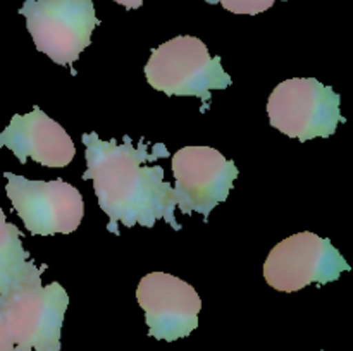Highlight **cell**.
<instances>
[{
	"label": "cell",
	"mask_w": 353,
	"mask_h": 351,
	"mask_svg": "<svg viewBox=\"0 0 353 351\" xmlns=\"http://www.w3.org/2000/svg\"><path fill=\"white\" fill-rule=\"evenodd\" d=\"M69 296L59 282L33 284L0 295V312L17 348L61 351Z\"/></svg>",
	"instance_id": "cell-5"
},
{
	"label": "cell",
	"mask_w": 353,
	"mask_h": 351,
	"mask_svg": "<svg viewBox=\"0 0 353 351\" xmlns=\"http://www.w3.org/2000/svg\"><path fill=\"white\" fill-rule=\"evenodd\" d=\"M19 14L38 50L59 65L74 64L100 24L93 0H26Z\"/></svg>",
	"instance_id": "cell-4"
},
{
	"label": "cell",
	"mask_w": 353,
	"mask_h": 351,
	"mask_svg": "<svg viewBox=\"0 0 353 351\" xmlns=\"http://www.w3.org/2000/svg\"><path fill=\"white\" fill-rule=\"evenodd\" d=\"M348 270L350 265L331 240L309 231L293 234L276 244L264 264L268 284L283 292L299 291L312 282L327 284Z\"/></svg>",
	"instance_id": "cell-6"
},
{
	"label": "cell",
	"mask_w": 353,
	"mask_h": 351,
	"mask_svg": "<svg viewBox=\"0 0 353 351\" xmlns=\"http://www.w3.org/2000/svg\"><path fill=\"white\" fill-rule=\"evenodd\" d=\"M81 140L88 165L83 179L93 181L100 209L109 217L107 229L110 233L119 234V222L126 227L134 224L154 227L159 219L171 224L174 231H181L183 226L174 215V189L164 181V169L145 164L168 158L165 145L148 148V143L140 140L133 147L130 136L117 143L116 140H100L97 133L83 134Z\"/></svg>",
	"instance_id": "cell-1"
},
{
	"label": "cell",
	"mask_w": 353,
	"mask_h": 351,
	"mask_svg": "<svg viewBox=\"0 0 353 351\" xmlns=\"http://www.w3.org/2000/svg\"><path fill=\"white\" fill-rule=\"evenodd\" d=\"M341 96L314 78H293L279 83L268 100L272 127L290 138L309 141L330 138L343 123Z\"/></svg>",
	"instance_id": "cell-3"
},
{
	"label": "cell",
	"mask_w": 353,
	"mask_h": 351,
	"mask_svg": "<svg viewBox=\"0 0 353 351\" xmlns=\"http://www.w3.org/2000/svg\"><path fill=\"white\" fill-rule=\"evenodd\" d=\"M172 174L176 206L186 215L202 213L207 222L210 212L230 196L238 169L216 148L185 147L172 157Z\"/></svg>",
	"instance_id": "cell-8"
},
{
	"label": "cell",
	"mask_w": 353,
	"mask_h": 351,
	"mask_svg": "<svg viewBox=\"0 0 353 351\" xmlns=\"http://www.w3.org/2000/svg\"><path fill=\"white\" fill-rule=\"evenodd\" d=\"M45 268L47 265L37 267L31 260V255L23 248L21 231L7 222L6 213L0 209V295L40 284Z\"/></svg>",
	"instance_id": "cell-11"
},
{
	"label": "cell",
	"mask_w": 353,
	"mask_h": 351,
	"mask_svg": "<svg viewBox=\"0 0 353 351\" xmlns=\"http://www.w3.org/2000/svg\"><path fill=\"white\" fill-rule=\"evenodd\" d=\"M14 351H31V350H24V348H14Z\"/></svg>",
	"instance_id": "cell-15"
},
{
	"label": "cell",
	"mask_w": 353,
	"mask_h": 351,
	"mask_svg": "<svg viewBox=\"0 0 353 351\" xmlns=\"http://www.w3.org/2000/svg\"><path fill=\"white\" fill-rule=\"evenodd\" d=\"M207 3H221L226 10L233 14H248V16H255V14L265 12L274 6L276 0H205Z\"/></svg>",
	"instance_id": "cell-12"
},
{
	"label": "cell",
	"mask_w": 353,
	"mask_h": 351,
	"mask_svg": "<svg viewBox=\"0 0 353 351\" xmlns=\"http://www.w3.org/2000/svg\"><path fill=\"white\" fill-rule=\"evenodd\" d=\"M137 299L145 312L148 334L155 339L172 343L190 336L199 327L202 299L183 279L152 272L138 284Z\"/></svg>",
	"instance_id": "cell-9"
},
{
	"label": "cell",
	"mask_w": 353,
	"mask_h": 351,
	"mask_svg": "<svg viewBox=\"0 0 353 351\" xmlns=\"http://www.w3.org/2000/svg\"><path fill=\"white\" fill-rule=\"evenodd\" d=\"M145 76L152 88L169 96H199L205 109L212 89H224L233 83L221 57H212L207 45L195 36H176L154 48Z\"/></svg>",
	"instance_id": "cell-2"
},
{
	"label": "cell",
	"mask_w": 353,
	"mask_h": 351,
	"mask_svg": "<svg viewBox=\"0 0 353 351\" xmlns=\"http://www.w3.org/2000/svg\"><path fill=\"white\" fill-rule=\"evenodd\" d=\"M114 2L121 3V6H124L126 9H138V7H141V3H143V0H114Z\"/></svg>",
	"instance_id": "cell-14"
},
{
	"label": "cell",
	"mask_w": 353,
	"mask_h": 351,
	"mask_svg": "<svg viewBox=\"0 0 353 351\" xmlns=\"http://www.w3.org/2000/svg\"><path fill=\"white\" fill-rule=\"evenodd\" d=\"M0 148H9L21 164L33 158L47 167H68L76 153L68 131L38 107L10 119L0 133Z\"/></svg>",
	"instance_id": "cell-10"
},
{
	"label": "cell",
	"mask_w": 353,
	"mask_h": 351,
	"mask_svg": "<svg viewBox=\"0 0 353 351\" xmlns=\"http://www.w3.org/2000/svg\"><path fill=\"white\" fill-rule=\"evenodd\" d=\"M6 191L14 210L31 234H71L81 224L85 203L78 189L62 179L30 181L6 172Z\"/></svg>",
	"instance_id": "cell-7"
},
{
	"label": "cell",
	"mask_w": 353,
	"mask_h": 351,
	"mask_svg": "<svg viewBox=\"0 0 353 351\" xmlns=\"http://www.w3.org/2000/svg\"><path fill=\"white\" fill-rule=\"evenodd\" d=\"M14 348H16V344H14L12 337H10L6 319H3L2 312H0V351H14Z\"/></svg>",
	"instance_id": "cell-13"
}]
</instances>
